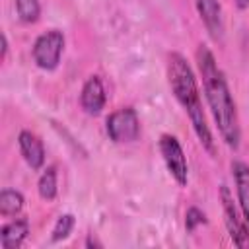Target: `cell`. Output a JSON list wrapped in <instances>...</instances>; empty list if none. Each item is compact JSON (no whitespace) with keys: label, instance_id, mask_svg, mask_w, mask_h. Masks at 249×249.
Masks as SVG:
<instances>
[{"label":"cell","instance_id":"14","mask_svg":"<svg viewBox=\"0 0 249 249\" xmlns=\"http://www.w3.org/2000/svg\"><path fill=\"white\" fill-rule=\"evenodd\" d=\"M16 10H18V16L21 21L33 23L39 19L41 4H39V0H16Z\"/></svg>","mask_w":249,"mask_h":249},{"label":"cell","instance_id":"11","mask_svg":"<svg viewBox=\"0 0 249 249\" xmlns=\"http://www.w3.org/2000/svg\"><path fill=\"white\" fill-rule=\"evenodd\" d=\"M231 173H233V181H235L239 206L243 210L245 220L249 222V165L243 163V161H233L231 163Z\"/></svg>","mask_w":249,"mask_h":249},{"label":"cell","instance_id":"5","mask_svg":"<svg viewBox=\"0 0 249 249\" xmlns=\"http://www.w3.org/2000/svg\"><path fill=\"white\" fill-rule=\"evenodd\" d=\"M160 152H161V158H163V161H165L171 177L179 185H187L189 167H187L185 152H183L179 140L173 134H161L160 136Z\"/></svg>","mask_w":249,"mask_h":249},{"label":"cell","instance_id":"6","mask_svg":"<svg viewBox=\"0 0 249 249\" xmlns=\"http://www.w3.org/2000/svg\"><path fill=\"white\" fill-rule=\"evenodd\" d=\"M220 198H222V206H224V218H226V228L230 231V237L231 241L237 245V247H249V230L245 226V222L239 218L237 214V208L233 204V198H231V193L226 185L220 187Z\"/></svg>","mask_w":249,"mask_h":249},{"label":"cell","instance_id":"8","mask_svg":"<svg viewBox=\"0 0 249 249\" xmlns=\"http://www.w3.org/2000/svg\"><path fill=\"white\" fill-rule=\"evenodd\" d=\"M18 144H19V152L25 163L31 169H41L45 163V146L41 138L31 130H21L18 136Z\"/></svg>","mask_w":249,"mask_h":249},{"label":"cell","instance_id":"16","mask_svg":"<svg viewBox=\"0 0 249 249\" xmlns=\"http://www.w3.org/2000/svg\"><path fill=\"white\" fill-rule=\"evenodd\" d=\"M200 224H206L204 212L198 210L196 206H191V208L187 210V214H185V226H187V230H189V231H195L196 226H200Z\"/></svg>","mask_w":249,"mask_h":249},{"label":"cell","instance_id":"13","mask_svg":"<svg viewBox=\"0 0 249 249\" xmlns=\"http://www.w3.org/2000/svg\"><path fill=\"white\" fill-rule=\"evenodd\" d=\"M37 191L43 200H53L56 196V165H49L43 169L37 183Z\"/></svg>","mask_w":249,"mask_h":249},{"label":"cell","instance_id":"4","mask_svg":"<svg viewBox=\"0 0 249 249\" xmlns=\"http://www.w3.org/2000/svg\"><path fill=\"white\" fill-rule=\"evenodd\" d=\"M105 128H107V134L113 142L126 144V142H134L138 138L140 121H138V115L132 107H121L107 117Z\"/></svg>","mask_w":249,"mask_h":249},{"label":"cell","instance_id":"15","mask_svg":"<svg viewBox=\"0 0 249 249\" xmlns=\"http://www.w3.org/2000/svg\"><path fill=\"white\" fill-rule=\"evenodd\" d=\"M74 224H76V220H74L72 214H62V216L56 220L54 228H53V235H51L53 241H62V239H66V237L70 235Z\"/></svg>","mask_w":249,"mask_h":249},{"label":"cell","instance_id":"19","mask_svg":"<svg viewBox=\"0 0 249 249\" xmlns=\"http://www.w3.org/2000/svg\"><path fill=\"white\" fill-rule=\"evenodd\" d=\"M86 245H88V247H93V245H95V247H101V243H99V241H95V239H91V237H88Z\"/></svg>","mask_w":249,"mask_h":249},{"label":"cell","instance_id":"9","mask_svg":"<svg viewBox=\"0 0 249 249\" xmlns=\"http://www.w3.org/2000/svg\"><path fill=\"white\" fill-rule=\"evenodd\" d=\"M198 16L202 19V23L206 25L208 33L218 41L222 39V31H224V23H222V8L218 0H195Z\"/></svg>","mask_w":249,"mask_h":249},{"label":"cell","instance_id":"17","mask_svg":"<svg viewBox=\"0 0 249 249\" xmlns=\"http://www.w3.org/2000/svg\"><path fill=\"white\" fill-rule=\"evenodd\" d=\"M6 54H8V39L2 33V60H6Z\"/></svg>","mask_w":249,"mask_h":249},{"label":"cell","instance_id":"12","mask_svg":"<svg viewBox=\"0 0 249 249\" xmlns=\"http://www.w3.org/2000/svg\"><path fill=\"white\" fill-rule=\"evenodd\" d=\"M23 208V195L14 189H4L0 193V214L2 216H16Z\"/></svg>","mask_w":249,"mask_h":249},{"label":"cell","instance_id":"3","mask_svg":"<svg viewBox=\"0 0 249 249\" xmlns=\"http://www.w3.org/2000/svg\"><path fill=\"white\" fill-rule=\"evenodd\" d=\"M64 49V35L58 29H49L35 39L33 45V60L43 70H54L60 62V54Z\"/></svg>","mask_w":249,"mask_h":249},{"label":"cell","instance_id":"7","mask_svg":"<svg viewBox=\"0 0 249 249\" xmlns=\"http://www.w3.org/2000/svg\"><path fill=\"white\" fill-rule=\"evenodd\" d=\"M105 101H107V95H105V86H103L101 78L89 76L82 88V93H80L82 109L88 115H99L101 109L105 107Z\"/></svg>","mask_w":249,"mask_h":249},{"label":"cell","instance_id":"18","mask_svg":"<svg viewBox=\"0 0 249 249\" xmlns=\"http://www.w3.org/2000/svg\"><path fill=\"white\" fill-rule=\"evenodd\" d=\"M235 2V6L239 8V10H245V8H249V0H233Z\"/></svg>","mask_w":249,"mask_h":249},{"label":"cell","instance_id":"10","mask_svg":"<svg viewBox=\"0 0 249 249\" xmlns=\"http://www.w3.org/2000/svg\"><path fill=\"white\" fill-rule=\"evenodd\" d=\"M29 233V222L25 218L12 220L0 230V247L4 249H18Z\"/></svg>","mask_w":249,"mask_h":249},{"label":"cell","instance_id":"2","mask_svg":"<svg viewBox=\"0 0 249 249\" xmlns=\"http://www.w3.org/2000/svg\"><path fill=\"white\" fill-rule=\"evenodd\" d=\"M167 80H169V86H171V91H173L175 99L185 109L200 144L210 154H214V140H212L210 128L206 124V117H204L196 78H195V74H193V70H191V66H189V62L185 60L183 54H179V53L169 54V58H167Z\"/></svg>","mask_w":249,"mask_h":249},{"label":"cell","instance_id":"1","mask_svg":"<svg viewBox=\"0 0 249 249\" xmlns=\"http://www.w3.org/2000/svg\"><path fill=\"white\" fill-rule=\"evenodd\" d=\"M196 64H198V72L202 78V89H204L210 113L214 117V123L220 130V136L224 138V142L230 148L237 150L239 140H241V130H239V119H237L235 103H233V97L230 93L224 72L218 68L216 58L206 45H198Z\"/></svg>","mask_w":249,"mask_h":249}]
</instances>
